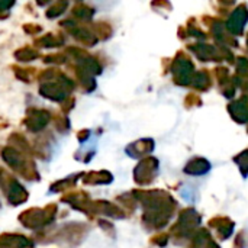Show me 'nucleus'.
<instances>
[{"instance_id": "obj_18", "label": "nucleus", "mask_w": 248, "mask_h": 248, "mask_svg": "<svg viewBox=\"0 0 248 248\" xmlns=\"http://www.w3.org/2000/svg\"><path fill=\"white\" fill-rule=\"evenodd\" d=\"M0 206H1V205H0Z\"/></svg>"}, {"instance_id": "obj_14", "label": "nucleus", "mask_w": 248, "mask_h": 248, "mask_svg": "<svg viewBox=\"0 0 248 248\" xmlns=\"http://www.w3.org/2000/svg\"><path fill=\"white\" fill-rule=\"evenodd\" d=\"M55 126H57V129H58L60 132H64V131H67V129H68L70 122H68V119H67V118H64V116H58V118L55 119Z\"/></svg>"}, {"instance_id": "obj_6", "label": "nucleus", "mask_w": 248, "mask_h": 248, "mask_svg": "<svg viewBox=\"0 0 248 248\" xmlns=\"http://www.w3.org/2000/svg\"><path fill=\"white\" fill-rule=\"evenodd\" d=\"M61 25L70 31V33L73 35L74 39H77L78 42H81V44H84V45H94L96 41H97L96 36H94L89 29L76 25L73 20H64V22H61Z\"/></svg>"}, {"instance_id": "obj_11", "label": "nucleus", "mask_w": 248, "mask_h": 248, "mask_svg": "<svg viewBox=\"0 0 248 248\" xmlns=\"http://www.w3.org/2000/svg\"><path fill=\"white\" fill-rule=\"evenodd\" d=\"M78 177H80L78 174H77V176H70V177H65L64 180H60V182L54 183V185L51 186V189H49V190H51L52 193H60V192H62V190H65V189H68V187L74 186Z\"/></svg>"}, {"instance_id": "obj_8", "label": "nucleus", "mask_w": 248, "mask_h": 248, "mask_svg": "<svg viewBox=\"0 0 248 248\" xmlns=\"http://www.w3.org/2000/svg\"><path fill=\"white\" fill-rule=\"evenodd\" d=\"M64 45V36L60 33H46L35 39L36 48H57Z\"/></svg>"}, {"instance_id": "obj_3", "label": "nucleus", "mask_w": 248, "mask_h": 248, "mask_svg": "<svg viewBox=\"0 0 248 248\" xmlns=\"http://www.w3.org/2000/svg\"><path fill=\"white\" fill-rule=\"evenodd\" d=\"M57 205L51 203L45 208H31L19 215V221L23 227L29 230H39L44 228L55 221L57 217Z\"/></svg>"}, {"instance_id": "obj_5", "label": "nucleus", "mask_w": 248, "mask_h": 248, "mask_svg": "<svg viewBox=\"0 0 248 248\" xmlns=\"http://www.w3.org/2000/svg\"><path fill=\"white\" fill-rule=\"evenodd\" d=\"M4 193L7 195L9 203L13 205V206H19V205L25 203L28 201V196H29L28 192H26V189L15 177H12V180L9 182Z\"/></svg>"}, {"instance_id": "obj_9", "label": "nucleus", "mask_w": 248, "mask_h": 248, "mask_svg": "<svg viewBox=\"0 0 248 248\" xmlns=\"http://www.w3.org/2000/svg\"><path fill=\"white\" fill-rule=\"evenodd\" d=\"M84 183L89 185H105L112 182V176L108 171H99V173H89L83 177Z\"/></svg>"}, {"instance_id": "obj_13", "label": "nucleus", "mask_w": 248, "mask_h": 248, "mask_svg": "<svg viewBox=\"0 0 248 248\" xmlns=\"http://www.w3.org/2000/svg\"><path fill=\"white\" fill-rule=\"evenodd\" d=\"M73 13L81 20H90L93 16V9H90L86 4H76V7L73 9Z\"/></svg>"}, {"instance_id": "obj_1", "label": "nucleus", "mask_w": 248, "mask_h": 248, "mask_svg": "<svg viewBox=\"0 0 248 248\" xmlns=\"http://www.w3.org/2000/svg\"><path fill=\"white\" fill-rule=\"evenodd\" d=\"M1 158L6 161V164L13 171L19 173L26 180H38L39 179L38 170H36L33 161H31L28 158V155L20 153L19 150H16L13 147H4L1 150Z\"/></svg>"}, {"instance_id": "obj_2", "label": "nucleus", "mask_w": 248, "mask_h": 248, "mask_svg": "<svg viewBox=\"0 0 248 248\" xmlns=\"http://www.w3.org/2000/svg\"><path fill=\"white\" fill-rule=\"evenodd\" d=\"M74 83L70 77H67L64 73L57 71L55 77L51 81L41 83L39 86V94L45 99H49L52 102H64L68 94L73 92Z\"/></svg>"}, {"instance_id": "obj_16", "label": "nucleus", "mask_w": 248, "mask_h": 248, "mask_svg": "<svg viewBox=\"0 0 248 248\" xmlns=\"http://www.w3.org/2000/svg\"><path fill=\"white\" fill-rule=\"evenodd\" d=\"M25 31L31 35H35L38 32H41V26H35V25H25Z\"/></svg>"}, {"instance_id": "obj_7", "label": "nucleus", "mask_w": 248, "mask_h": 248, "mask_svg": "<svg viewBox=\"0 0 248 248\" xmlns=\"http://www.w3.org/2000/svg\"><path fill=\"white\" fill-rule=\"evenodd\" d=\"M33 241L20 234H0V248H32Z\"/></svg>"}, {"instance_id": "obj_10", "label": "nucleus", "mask_w": 248, "mask_h": 248, "mask_svg": "<svg viewBox=\"0 0 248 248\" xmlns=\"http://www.w3.org/2000/svg\"><path fill=\"white\" fill-rule=\"evenodd\" d=\"M38 57H39V52L32 46H23V48H20V49H17L15 52V58L19 60V61H23V62L36 60Z\"/></svg>"}, {"instance_id": "obj_17", "label": "nucleus", "mask_w": 248, "mask_h": 248, "mask_svg": "<svg viewBox=\"0 0 248 248\" xmlns=\"http://www.w3.org/2000/svg\"><path fill=\"white\" fill-rule=\"evenodd\" d=\"M13 4H15V1H0V12L9 10Z\"/></svg>"}, {"instance_id": "obj_12", "label": "nucleus", "mask_w": 248, "mask_h": 248, "mask_svg": "<svg viewBox=\"0 0 248 248\" xmlns=\"http://www.w3.org/2000/svg\"><path fill=\"white\" fill-rule=\"evenodd\" d=\"M67 7H68V3H67V1H57V3H54V4L46 10V17H49V19L58 17V16H61V15L65 12Z\"/></svg>"}, {"instance_id": "obj_4", "label": "nucleus", "mask_w": 248, "mask_h": 248, "mask_svg": "<svg viewBox=\"0 0 248 248\" xmlns=\"http://www.w3.org/2000/svg\"><path fill=\"white\" fill-rule=\"evenodd\" d=\"M49 121H51V113L48 110L32 108L26 112L23 125L28 128V131L36 134V132H41L49 124Z\"/></svg>"}, {"instance_id": "obj_15", "label": "nucleus", "mask_w": 248, "mask_h": 248, "mask_svg": "<svg viewBox=\"0 0 248 248\" xmlns=\"http://www.w3.org/2000/svg\"><path fill=\"white\" fill-rule=\"evenodd\" d=\"M44 62H48V64H62L65 62V57L62 54H58V55H48L44 58Z\"/></svg>"}]
</instances>
